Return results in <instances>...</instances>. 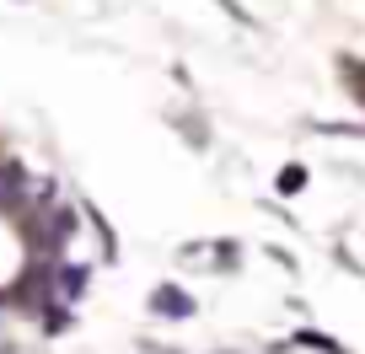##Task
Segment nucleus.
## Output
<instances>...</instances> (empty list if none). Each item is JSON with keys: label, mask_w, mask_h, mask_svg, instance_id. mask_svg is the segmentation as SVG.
Here are the masks:
<instances>
[{"label": "nucleus", "mask_w": 365, "mask_h": 354, "mask_svg": "<svg viewBox=\"0 0 365 354\" xmlns=\"http://www.w3.org/2000/svg\"><path fill=\"white\" fill-rule=\"evenodd\" d=\"M65 290H70V296H76V290H86V269H76V263H70V269H65Z\"/></svg>", "instance_id": "39448f33"}, {"label": "nucleus", "mask_w": 365, "mask_h": 354, "mask_svg": "<svg viewBox=\"0 0 365 354\" xmlns=\"http://www.w3.org/2000/svg\"><path fill=\"white\" fill-rule=\"evenodd\" d=\"M296 343H307V349H322V354H349L344 343H333V338H322V333H301Z\"/></svg>", "instance_id": "20e7f679"}, {"label": "nucleus", "mask_w": 365, "mask_h": 354, "mask_svg": "<svg viewBox=\"0 0 365 354\" xmlns=\"http://www.w3.org/2000/svg\"><path fill=\"white\" fill-rule=\"evenodd\" d=\"M344 76H349V92H354V103L365 108V59H349V65H344Z\"/></svg>", "instance_id": "f03ea898"}, {"label": "nucleus", "mask_w": 365, "mask_h": 354, "mask_svg": "<svg viewBox=\"0 0 365 354\" xmlns=\"http://www.w3.org/2000/svg\"><path fill=\"white\" fill-rule=\"evenodd\" d=\"M150 311L156 317H194V296L182 285H156L150 290Z\"/></svg>", "instance_id": "f257e3e1"}, {"label": "nucleus", "mask_w": 365, "mask_h": 354, "mask_svg": "<svg viewBox=\"0 0 365 354\" xmlns=\"http://www.w3.org/2000/svg\"><path fill=\"white\" fill-rule=\"evenodd\" d=\"M274 188H279V194H301V188H307V167H285Z\"/></svg>", "instance_id": "7ed1b4c3"}]
</instances>
